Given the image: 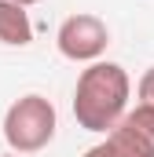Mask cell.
Returning <instances> with one entry per match:
<instances>
[{"label":"cell","instance_id":"cell-1","mask_svg":"<svg viewBox=\"0 0 154 157\" xmlns=\"http://www.w3.org/2000/svg\"><path fill=\"white\" fill-rule=\"evenodd\" d=\"M128 95H132V80L125 73V66L117 62H88V70H81L74 88V117L84 132L107 135L128 110Z\"/></svg>","mask_w":154,"mask_h":157},{"label":"cell","instance_id":"cell-2","mask_svg":"<svg viewBox=\"0 0 154 157\" xmlns=\"http://www.w3.org/2000/svg\"><path fill=\"white\" fill-rule=\"evenodd\" d=\"M59 128V113L51 106V99H44L37 91L15 99L4 113V143L15 154H40Z\"/></svg>","mask_w":154,"mask_h":157},{"label":"cell","instance_id":"cell-3","mask_svg":"<svg viewBox=\"0 0 154 157\" xmlns=\"http://www.w3.org/2000/svg\"><path fill=\"white\" fill-rule=\"evenodd\" d=\"M84 157H154V106L136 102Z\"/></svg>","mask_w":154,"mask_h":157},{"label":"cell","instance_id":"cell-4","mask_svg":"<svg viewBox=\"0 0 154 157\" xmlns=\"http://www.w3.org/2000/svg\"><path fill=\"white\" fill-rule=\"evenodd\" d=\"M110 44V29L99 15H88V11H77L70 18H63L59 33H55V48L63 59L70 62H99L103 51Z\"/></svg>","mask_w":154,"mask_h":157},{"label":"cell","instance_id":"cell-5","mask_svg":"<svg viewBox=\"0 0 154 157\" xmlns=\"http://www.w3.org/2000/svg\"><path fill=\"white\" fill-rule=\"evenodd\" d=\"M30 40H33L30 11L18 7L15 0H0V44H7V48H26Z\"/></svg>","mask_w":154,"mask_h":157},{"label":"cell","instance_id":"cell-6","mask_svg":"<svg viewBox=\"0 0 154 157\" xmlns=\"http://www.w3.org/2000/svg\"><path fill=\"white\" fill-rule=\"evenodd\" d=\"M136 95H140V102L143 106H154V66L140 77V84H136Z\"/></svg>","mask_w":154,"mask_h":157},{"label":"cell","instance_id":"cell-7","mask_svg":"<svg viewBox=\"0 0 154 157\" xmlns=\"http://www.w3.org/2000/svg\"><path fill=\"white\" fill-rule=\"evenodd\" d=\"M18 7H33V4H40V0H15Z\"/></svg>","mask_w":154,"mask_h":157}]
</instances>
